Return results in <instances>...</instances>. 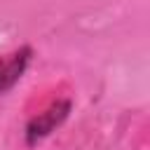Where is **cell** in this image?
Listing matches in <instances>:
<instances>
[{"label":"cell","instance_id":"cell-1","mask_svg":"<svg viewBox=\"0 0 150 150\" xmlns=\"http://www.w3.org/2000/svg\"><path fill=\"white\" fill-rule=\"evenodd\" d=\"M26 63H28V49L14 52V54H9V56H5V59L0 61V91L9 89V87L21 77Z\"/></svg>","mask_w":150,"mask_h":150}]
</instances>
